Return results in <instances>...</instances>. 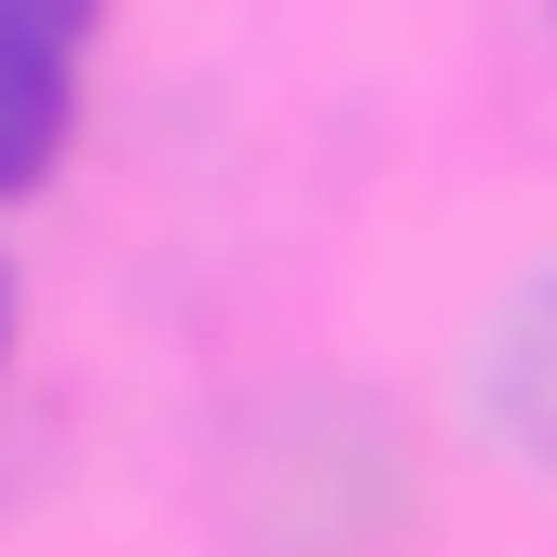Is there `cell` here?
<instances>
[{"mask_svg": "<svg viewBox=\"0 0 557 557\" xmlns=\"http://www.w3.org/2000/svg\"><path fill=\"white\" fill-rule=\"evenodd\" d=\"M54 150H69V54L0 41V190H27Z\"/></svg>", "mask_w": 557, "mask_h": 557, "instance_id": "cell-1", "label": "cell"}, {"mask_svg": "<svg viewBox=\"0 0 557 557\" xmlns=\"http://www.w3.org/2000/svg\"><path fill=\"white\" fill-rule=\"evenodd\" d=\"M82 14H96V0H0V41H27V54H69V41H82Z\"/></svg>", "mask_w": 557, "mask_h": 557, "instance_id": "cell-2", "label": "cell"}]
</instances>
